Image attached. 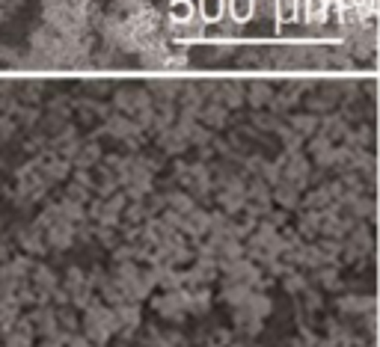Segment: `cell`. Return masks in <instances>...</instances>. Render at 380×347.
<instances>
[{
    "mask_svg": "<svg viewBox=\"0 0 380 347\" xmlns=\"http://www.w3.org/2000/svg\"><path fill=\"white\" fill-rule=\"evenodd\" d=\"M300 9H303V18H306L309 24H324L327 18H330L324 0H303V3H300Z\"/></svg>",
    "mask_w": 380,
    "mask_h": 347,
    "instance_id": "cell-1",
    "label": "cell"
},
{
    "mask_svg": "<svg viewBox=\"0 0 380 347\" xmlns=\"http://www.w3.org/2000/svg\"><path fill=\"white\" fill-rule=\"evenodd\" d=\"M107 128H110V134L113 137H119V140H131L134 134H140V125L131 122V119H122V116H113L107 122Z\"/></svg>",
    "mask_w": 380,
    "mask_h": 347,
    "instance_id": "cell-2",
    "label": "cell"
},
{
    "mask_svg": "<svg viewBox=\"0 0 380 347\" xmlns=\"http://www.w3.org/2000/svg\"><path fill=\"white\" fill-rule=\"evenodd\" d=\"M199 116H202L208 125H223L226 122V107L223 104H202Z\"/></svg>",
    "mask_w": 380,
    "mask_h": 347,
    "instance_id": "cell-3",
    "label": "cell"
},
{
    "mask_svg": "<svg viewBox=\"0 0 380 347\" xmlns=\"http://www.w3.org/2000/svg\"><path fill=\"white\" fill-rule=\"evenodd\" d=\"M229 15H232V21L241 24L247 15H253V0H229Z\"/></svg>",
    "mask_w": 380,
    "mask_h": 347,
    "instance_id": "cell-4",
    "label": "cell"
},
{
    "mask_svg": "<svg viewBox=\"0 0 380 347\" xmlns=\"http://www.w3.org/2000/svg\"><path fill=\"white\" fill-rule=\"evenodd\" d=\"M271 101V89H267L265 83H256L253 89H249V104H256V107H262Z\"/></svg>",
    "mask_w": 380,
    "mask_h": 347,
    "instance_id": "cell-5",
    "label": "cell"
},
{
    "mask_svg": "<svg viewBox=\"0 0 380 347\" xmlns=\"http://www.w3.org/2000/svg\"><path fill=\"white\" fill-rule=\"evenodd\" d=\"M292 125L297 128L300 134H312L315 128H318V119H315V116H294V119H292Z\"/></svg>",
    "mask_w": 380,
    "mask_h": 347,
    "instance_id": "cell-6",
    "label": "cell"
}]
</instances>
